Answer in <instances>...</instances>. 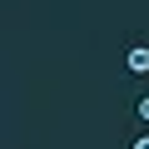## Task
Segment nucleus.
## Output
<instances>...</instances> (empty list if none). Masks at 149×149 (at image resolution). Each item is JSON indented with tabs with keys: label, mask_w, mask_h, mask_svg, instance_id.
<instances>
[{
	"label": "nucleus",
	"mask_w": 149,
	"mask_h": 149,
	"mask_svg": "<svg viewBox=\"0 0 149 149\" xmlns=\"http://www.w3.org/2000/svg\"><path fill=\"white\" fill-rule=\"evenodd\" d=\"M129 149H149V134H139V139H134V144H129Z\"/></svg>",
	"instance_id": "nucleus-3"
},
{
	"label": "nucleus",
	"mask_w": 149,
	"mask_h": 149,
	"mask_svg": "<svg viewBox=\"0 0 149 149\" xmlns=\"http://www.w3.org/2000/svg\"><path fill=\"white\" fill-rule=\"evenodd\" d=\"M124 65H129V74H149V45L134 40V45L124 50Z\"/></svg>",
	"instance_id": "nucleus-1"
},
{
	"label": "nucleus",
	"mask_w": 149,
	"mask_h": 149,
	"mask_svg": "<svg viewBox=\"0 0 149 149\" xmlns=\"http://www.w3.org/2000/svg\"><path fill=\"white\" fill-rule=\"evenodd\" d=\"M134 114H139V119H144V124H149V95H144V100H139V104H134Z\"/></svg>",
	"instance_id": "nucleus-2"
}]
</instances>
